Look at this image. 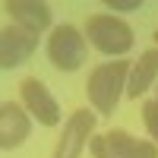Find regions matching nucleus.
<instances>
[{
    "label": "nucleus",
    "instance_id": "nucleus-1",
    "mask_svg": "<svg viewBox=\"0 0 158 158\" xmlns=\"http://www.w3.org/2000/svg\"><path fill=\"white\" fill-rule=\"evenodd\" d=\"M130 67H133L130 60H108V63H98V67L89 73V79H85V95H89L92 111H98L104 117H111L117 111L120 95H127Z\"/></svg>",
    "mask_w": 158,
    "mask_h": 158
},
{
    "label": "nucleus",
    "instance_id": "nucleus-2",
    "mask_svg": "<svg viewBox=\"0 0 158 158\" xmlns=\"http://www.w3.org/2000/svg\"><path fill=\"white\" fill-rule=\"evenodd\" d=\"M85 38L92 48H98L108 57H123L133 51L136 35L130 29V22L114 16V13H92L85 19Z\"/></svg>",
    "mask_w": 158,
    "mask_h": 158
},
{
    "label": "nucleus",
    "instance_id": "nucleus-3",
    "mask_svg": "<svg viewBox=\"0 0 158 158\" xmlns=\"http://www.w3.org/2000/svg\"><path fill=\"white\" fill-rule=\"evenodd\" d=\"M89 57V38L76 25H54L48 38V60L60 73H76Z\"/></svg>",
    "mask_w": 158,
    "mask_h": 158
},
{
    "label": "nucleus",
    "instance_id": "nucleus-4",
    "mask_svg": "<svg viewBox=\"0 0 158 158\" xmlns=\"http://www.w3.org/2000/svg\"><path fill=\"white\" fill-rule=\"evenodd\" d=\"M92 136H95V111H89V108L73 111L60 127V139L51 158H79L85 142H92Z\"/></svg>",
    "mask_w": 158,
    "mask_h": 158
},
{
    "label": "nucleus",
    "instance_id": "nucleus-5",
    "mask_svg": "<svg viewBox=\"0 0 158 158\" xmlns=\"http://www.w3.org/2000/svg\"><path fill=\"white\" fill-rule=\"evenodd\" d=\"M19 95H22V108L41 127H57L60 123V104H57V98L51 95V89L41 82V79H35V76L22 79L19 82Z\"/></svg>",
    "mask_w": 158,
    "mask_h": 158
},
{
    "label": "nucleus",
    "instance_id": "nucleus-6",
    "mask_svg": "<svg viewBox=\"0 0 158 158\" xmlns=\"http://www.w3.org/2000/svg\"><path fill=\"white\" fill-rule=\"evenodd\" d=\"M38 41H41L38 32H29V29H22L16 22L3 25V32H0V67L3 70L22 67V63L38 51Z\"/></svg>",
    "mask_w": 158,
    "mask_h": 158
},
{
    "label": "nucleus",
    "instance_id": "nucleus-7",
    "mask_svg": "<svg viewBox=\"0 0 158 158\" xmlns=\"http://www.w3.org/2000/svg\"><path fill=\"white\" fill-rule=\"evenodd\" d=\"M32 133V114L16 101H3L0 104V149L13 152L19 149Z\"/></svg>",
    "mask_w": 158,
    "mask_h": 158
},
{
    "label": "nucleus",
    "instance_id": "nucleus-8",
    "mask_svg": "<svg viewBox=\"0 0 158 158\" xmlns=\"http://www.w3.org/2000/svg\"><path fill=\"white\" fill-rule=\"evenodd\" d=\"M3 10L13 16V22L29 32H48L51 29V6L44 0H6Z\"/></svg>",
    "mask_w": 158,
    "mask_h": 158
},
{
    "label": "nucleus",
    "instance_id": "nucleus-9",
    "mask_svg": "<svg viewBox=\"0 0 158 158\" xmlns=\"http://www.w3.org/2000/svg\"><path fill=\"white\" fill-rule=\"evenodd\" d=\"M158 82V48L142 51L139 60H133L130 67V79H127V95L130 98H139Z\"/></svg>",
    "mask_w": 158,
    "mask_h": 158
},
{
    "label": "nucleus",
    "instance_id": "nucleus-10",
    "mask_svg": "<svg viewBox=\"0 0 158 158\" xmlns=\"http://www.w3.org/2000/svg\"><path fill=\"white\" fill-rule=\"evenodd\" d=\"M108 139V146L117 158H158V146L149 139H136L133 133H127V130H108L104 133Z\"/></svg>",
    "mask_w": 158,
    "mask_h": 158
},
{
    "label": "nucleus",
    "instance_id": "nucleus-11",
    "mask_svg": "<svg viewBox=\"0 0 158 158\" xmlns=\"http://www.w3.org/2000/svg\"><path fill=\"white\" fill-rule=\"evenodd\" d=\"M142 123H146L152 142L158 146V98H149L146 104H142Z\"/></svg>",
    "mask_w": 158,
    "mask_h": 158
},
{
    "label": "nucleus",
    "instance_id": "nucleus-12",
    "mask_svg": "<svg viewBox=\"0 0 158 158\" xmlns=\"http://www.w3.org/2000/svg\"><path fill=\"white\" fill-rule=\"evenodd\" d=\"M89 149H92V158H117V155L111 152V146H108V139H104V136H92Z\"/></svg>",
    "mask_w": 158,
    "mask_h": 158
},
{
    "label": "nucleus",
    "instance_id": "nucleus-13",
    "mask_svg": "<svg viewBox=\"0 0 158 158\" xmlns=\"http://www.w3.org/2000/svg\"><path fill=\"white\" fill-rule=\"evenodd\" d=\"M104 6L108 10H120V13H133L142 6V0H104Z\"/></svg>",
    "mask_w": 158,
    "mask_h": 158
},
{
    "label": "nucleus",
    "instance_id": "nucleus-14",
    "mask_svg": "<svg viewBox=\"0 0 158 158\" xmlns=\"http://www.w3.org/2000/svg\"><path fill=\"white\" fill-rule=\"evenodd\" d=\"M155 89H158V82H155Z\"/></svg>",
    "mask_w": 158,
    "mask_h": 158
}]
</instances>
